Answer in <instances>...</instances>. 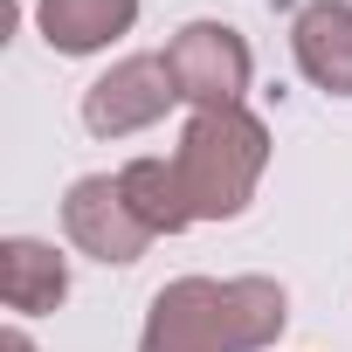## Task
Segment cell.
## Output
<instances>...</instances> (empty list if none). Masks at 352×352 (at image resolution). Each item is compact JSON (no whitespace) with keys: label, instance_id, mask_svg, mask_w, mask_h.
I'll return each instance as SVG.
<instances>
[{"label":"cell","instance_id":"1","mask_svg":"<svg viewBox=\"0 0 352 352\" xmlns=\"http://www.w3.org/2000/svg\"><path fill=\"white\" fill-rule=\"evenodd\" d=\"M173 173H180L194 221H235L270 173V124L249 104L194 111L180 124V145H173Z\"/></svg>","mask_w":352,"mask_h":352},{"label":"cell","instance_id":"2","mask_svg":"<svg viewBox=\"0 0 352 352\" xmlns=\"http://www.w3.org/2000/svg\"><path fill=\"white\" fill-rule=\"evenodd\" d=\"M166 69H173V90L194 111H228L249 97V76H256V56L249 42L228 28V21H187L180 35L166 42Z\"/></svg>","mask_w":352,"mask_h":352},{"label":"cell","instance_id":"3","mask_svg":"<svg viewBox=\"0 0 352 352\" xmlns=\"http://www.w3.org/2000/svg\"><path fill=\"white\" fill-rule=\"evenodd\" d=\"M63 235H69L76 256H90V263H104V270H124V263H138V256L159 242V235L131 214L118 173H83V180H69V194H63Z\"/></svg>","mask_w":352,"mask_h":352},{"label":"cell","instance_id":"4","mask_svg":"<svg viewBox=\"0 0 352 352\" xmlns=\"http://www.w3.org/2000/svg\"><path fill=\"white\" fill-rule=\"evenodd\" d=\"M173 104H180V90H173L166 56H124L83 90V131L90 138H131V131H152Z\"/></svg>","mask_w":352,"mask_h":352},{"label":"cell","instance_id":"5","mask_svg":"<svg viewBox=\"0 0 352 352\" xmlns=\"http://www.w3.org/2000/svg\"><path fill=\"white\" fill-rule=\"evenodd\" d=\"M138 352H235L221 318V276H173L145 311Z\"/></svg>","mask_w":352,"mask_h":352},{"label":"cell","instance_id":"6","mask_svg":"<svg viewBox=\"0 0 352 352\" xmlns=\"http://www.w3.org/2000/svg\"><path fill=\"white\" fill-rule=\"evenodd\" d=\"M290 56L311 90L352 97V0H304L290 14Z\"/></svg>","mask_w":352,"mask_h":352},{"label":"cell","instance_id":"7","mask_svg":"<svg viewBox=\"0 0 352 352\" xmlns=\"http://www.w3.org/2000/svg\"><path fill=\"white\" fill-rule=\"evenodd\" d=\"M69 297V256L56 242H35V235H8L0 242V304L21 311V318H42Z\"/></svg>","mask_w":352,"mask_h":352},{"label":"cell","instance_id":"8","mask_svg":"<svg viewBox=\"0 0 352 352\" xmlns=\"http://www.w3.org/2000/svg\"><path fill=\"white\" fill-rule=\"evenodd\" d=\"M138 0H35V28L56 56H97L118 35H131Z\"/></svg>","mask_w":352,"mask_h":352},{"label":"cell","instance_id":"9","mask_svg":"<svg viewBox=\"0 0 352 352\" xmlns=\"http://www.w3.org/2000/svg\"><path fill=\"white\" fill-rule=\"evenodd\" d=\"M221 318L235 352H270L290 324V297L276 276H221Z\"/></svg>","mask_w":352,"mask_h":352},{"label":"cell","instance_id":"10","mask_svg":"<svg viewBox=\"0 0 352 352\" xmlns=\"http://www.w3.org/2000/svg\"><path fill=\"white\" fill-rule=\"evenodd\" d=\"M118 187H124L131 214H138L152 235H180V228H194V208H187V194H180L173 159H131V166H118Z\"/></svg>","mask_w":352,"mask_h":352},{"label":"cell","instance_id":"11","mask_svg":"<svg viewBox=\"0 0 352 352\" xmlns=\"http://www.w3.org/2000/svg\"><path fill=\"white\" fill-rule=\"evenodd\" d=\"M0 352H35V338H28L21 324H8V331H0Z\"/></svg>","mask_w":352,"mask_h":352}]
</instances>
